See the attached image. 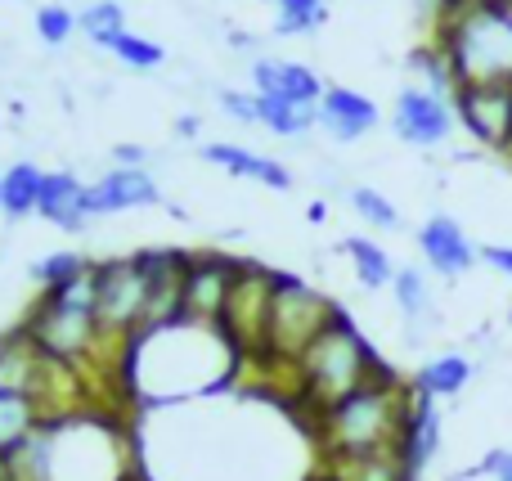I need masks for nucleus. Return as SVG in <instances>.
Segmentation results:
<instances>
[{"mask_svg":"<svg viewBox=\"0 0 512 481\" xmlns=\"http://www.w3.org/2000/svg\"><path fill=\"white\" fill-rule=\"evenodd\" d=\"M23 329L32 333V342L45 351L50 360L77 369H99V365H122L117 351H108L104 333H99V315H95V266L81 279L63 288H41L32 306L23 315Z\"/></svg>","mask_w":512,"mask_h":481,"instance_id":"7ed1b4c3","label":"nucleus"},{"mask_svg":"<svg viewBox=\"0 0 512 481\" xmlns=\"http://www.w3.org/2000/svg\"><path fill=\"white\" fill-rule=\"evenodd\" d=\"M36 216L50 221L54 230H63V234H81L95 221V216H90V185H81L77 171H45Z\"/></svg>","mask_w":512,"mask_h":481,"instance_id":"2eb2a0df","label":"nucleus"},{"mask_svg":"<svg viewBox=\"0 0 512 481\" xmlns=\"http://www.w3.org/2000/svg\"><path fill=\"white\" fill-rule=\"evenodd\" d=\"M108 54H113L117 63H126V68H135V72H158L162 63H167V50H162L158 41H149V36H140V32H122L113 45H108Z\"/></svg>","mask_w":512,"mask_h":481,"instance_id":"7c9ffc66","label":"nucleus"},{"mask_svg":"<svg viewBox=\"0 0 512 481\" xmlns=\"http://www.w3.org/2000/svg\"><path fill=\"white\" fill-rule=\"evenodd\" d=\"M77 23H81V36H86L90 45H99V50H108L122 32H131V27H126L122 0H90V5L77 14Z\"/></svg>","mask_w":512,"mask_h":481,"instance_id":"cd10ccee","label":"nucleus"},{"mask_svg":"<svg viewBox=\"0 0 512 481\" xmlns=\"http://www.w3.org/2000/svg\"><path fill=\"white\" fill-rule=\"evenodd\" d=\"M319 126L333 140H364L378 126V104L351 86H328L319 99Z\"/></svg>","mask_w":512,"mask_h":481,"instance_id":"6ab92c4d","label":"nucleus"},{"mask_svg":"<svg viewBox=\"0 0 512 481\" xmlns=\"http://www.w3.org/2000/svg\"><path fill=\"white\" fill-rule=\"evenodd\" d=\"M158 198V180L149 176V167H113L90 185V216L135 212V207H153Z\"/></svg>","mask_w":512,"mask_h":481,"instance_id":"dca6fc26","label":"nucleus"},{"mask_svg":"<svg viewBox=\"0 0 512 481\" xmlns=\"http://www.w3.org/2000/svg\"><path fill=\"white\" fill-rule=\"evenodd\" d=\"M72 32H81V23L68 5H41L36 9V36H41L45 45H68Z\"/></svg>","mask_w":512,"mask_h":481,"instance_id":"72a5a7b5","label":"nucleus"},{"mask_svg":"<svg viewBox=\"0 0 512 481\" xmlns=\"http://www.w3.org/2000/svg\"><path fill=\"white\" fill-rule=\"evenodd\" d=\"M216 104H221V113L230 117V122L261 126V104H256V95H243V90L225 86V90H216Z\"/></svg>","mask_w":512,"mask_h":481,"instance_id":"f704fd0d","label":"nucleus"},{"mask_svg":"<svg viewBox=\"0 0 512 481\" xmlns=\"http://www.w3.org/2000/svg\"><path fill=\"white\" fill-rule=\"evenodd\" d=\"M45 423V410L36 405V396H18V392H0V455L14 446H23L36 428Z\"/></svg>","mask_w":512,"mask_h":481,"instance_id":"a878e982","label":"nucleus"},{"mask_svg":"<svg viewBox=\"0 0 512 481\" xmlns=\"http://www.w3.org/2000/svg\"><path fill=\"white\" fill-rule=\"evenodd\" d=\"M113 153L122 167H144V158H149V149H140V144H117Z\"/></svg>","mask_w":512,"mask_h":481,"instance_id":"4c0bfd02","label":"nucleus"},{"mask_svg":"<svg viewBox=\"0 0 512 481\" xmlns=\"http://www.w3.org/2000/svg\"><path fill=\"white\" fill-rule=\"evenodd\" d=\"M149 297H153V275L144 252L135 257H108L95 261V315H99V333H104L108 351L126 360L131 338L144 329L149 320Z\"/></svg>","mask_w":512,"mask_h":481,"instance_id":"6e6552de","label":"nucleus"},{"mask_svg":"<svg viewBox=\"0 0 512 481\" xmlns=\"http://www.w3.org/2000/svg\"><path fill=\"white\" fill-rule=\"evenodd\" d=\"M382 369L387 365H382L378 351L369 347V338L337 311L333 324H328V329L301 351L297 365H292V396H301V401L319 414L324 405L342 401V396H351L355 387H364L369 378H378Z\"/></svg>","mask_w":512,"mask_h":481,"instance_id":"39448f33","label":"nucleus"},{"mask_svg":"<svg viewBox=\"0 0 512 481\" xmlns=\"http://www.w3.org/2000/svg\"><path fill=\"white\" fill-rule=\"evenodd\" d=\"M270 297H274V270L243 261L234 275L230 302L221 311L216 329L230 338V347L239 351V360H256L265 347V320H270Z\"/></svg>","mask_w":512,"mask_h":481,"instance_id":"1a4fd4ad","label":"nucleus"},{"mask_svg":"<svg viewBox=\"0 0 512 481\" xmlns=\"http://www.w3.org/2000/svg\"><path fill=\"white\" fill-rule=\"evenodd\" d=\"M90 266H95V261H86L81 252H63V248H59V252H50V257L36 261V266H32V279H36L41 288H63V284H72V279L86 275Z\"/></svg>","mask_w":512,"mask_h":481,"instance_id":"473e14b6","label":"nucleus"},{"mask_svg":"<svg viewBox=\"0 0 512 481\" xmlns=\"http://www.w3.org/2000/svg\"><path fill=\"white\" fill-rule=\"evenodd\" d=\"M198 126H203V122H198L194 113H185V117H180V122H176V135H180V140H194V135H198Z\"/></svg>","mask_w":512,"mask_h":481,"instance_id":"58836bf2","label":"nucleus"},{"mask_svg":"<svg viewBox=\"0 0 512 481\" xmlns=\"http://www.w3.org/2000/svg\"><path fill=\"white\" fill-rule=\"evenodd\" d=\"M342 252H346V261H351V275L360 279V288L378 293V288L396 284V261L387 257L382 243L364 239V234H351V239H342Z\"/></svg>","mask_w":512,"mask_h":481,"instance_id":"393cba45","label":"nucleus"},{"mask_svg":"<svg viewBox=\"0 0 512 481\" xmlns=\"http://www.w3.org/2000/svg\"><path fill=\"white\" fill-rule=\"evenodd\" d=\"M436 45L445 50L459 86H508L512 81V18L495 0H477L436 18Z\"/></svg>","mask_w":512,"mask_h":481,"instance_id":"423d86ee","label":"nucleus"},{"mask_svg":"<svg viewBox=\"0 0 512 481\" xmlns=\"http://www.w3.org/2000/svg\"><path fill=\"white\" fill-rule=\"evenodd\" d=\"M239 266H243L239 257H225V252H216V248L189 252V266H185V311H180V320L221 324V311H225V302H230V288H234Z\"/></svg>","mask_w":512,"mask_h":481,"instance_id":"9d476101","label":"nucleus"},{"mask_svg":"<svg viewBox=\"0 0 512 481\" xmlns=\"http://www.w3.org/2000/svg\"><path fill=\"white\" fill-rule=\"evenodd\" d=\"M45 481H135V450L122 423L99 410L45 419Z\"/></svg>","mask_w":512,"mask_h":481,"instance_id":"20e7f679","label":"nucleus"},{"mask_svg":"<svg viewBox=\"0 0 512 481\" xmlns=\"http://www.w3.org/2000/svg\"><path fill=\"white\" fill-rule=\"evenodd\" d=\"M418 387L400 383L391 369L355 387L351 396L315 414V455H360V450H400L414 414Z\"/></svg>","mask_w":512,"mask_h":481,"instance_id":"f03ea898","label":"nucleus"},{"mask_svg":"<svg viewBox=\"0 0 512 481\" xmlns=\"http://www.w3.org/2000/svg\"><path fill=\"white\" fill-rule=\"evenodd\" d=\"M319 481H418L400 450H360V455H315Z\"/></svg>","mask_w":512,"mask_h":481,"instance_id":"f3484780","label":"nucleus"},{"mask_svg":"<svg viewBox=\"0 0 512 481\" xmlns=\"http://www.w3.org/2000/svg\"><path fill=\"white\" fill-rule=\"evenodd\" d=\"M409 72H414V86H427L445 99H454V90H459V77H454L450 59H445V50L436 41L418 45V50L409 54Z\"/></svg>","mask_w":512,"mask_h":481,"instance_id":"c85d7f7f","label":"nucleus"},{"mask_svg":"<svg viewBox=\"0 0 512 481\" xmlns=\"http://www.w3.org/2000/svg\"><path fill=\"white\" fill-rule=\"evenodd\" d=\"M436 455H441V410H436L432 396L418 392L414 414H409V423H405V437H400V459H405L418 477L423 468H432Z\"/></svg>","mask_w":512,"mask_h":481,"instance_id":"4be33fe9","label":"nucleus"},{"mask_svg":"<svg viewBox=\"0 0 512 481\" xmlns=\"http://www.w3.org/2000/svg\"><path fill=\"white\" fill-rule=\"evenodd\" d=\"M468 383H472V360L463 356V351H445V356L427 360L414 374V387L423 396H432V401H450V396H459Z\"/></svg>","mask_w":512,"mask_h":481,"instance_id":"b1692460","label":"nucleus"},{"mask_svg":"<svg viewBox=\"0 0 512 481\" xmlns=\"http://www.w3.org/2000/svg\"><path fill=\"white\" fill-rule=\"evenodd\" d=\"M274 5H279V18H274L279 36H310L328 18L324 0H274Z\"/></svg>","mask_w":512,"mask_h":481,"instance_id":"2f4dec72","label":"nucleus"},{"mask_svg":"<svg viewBox=\"0 0 512 481\" xmlns=\"http://www.w3.org/2000/svg\"><path fill=\"white\" fill-rule=\"evenodd\" d=\"M41 185H45V171L36 162H9L0 171V212L9 221H23V216H36V203H41Z\"/></svg>","mask_w":512,"mask_h":481,"instance_id":"5701e85b","label":"nucleus"},{"mask_svg":"<svg viewBox=\"0 0 512 481\" xmlns=\"http://www.w3.org/2000/svg\"><path fill=\"white\" fill-rule=\"evenodd\" d=\"M45 365H50V356L36 347L23 324L0 333V392L36 396V387H41V378H45Z\"/></svg>","mask_w":512,"mask_h":481,"instance_id":"a211bd4d","label":"nucleus"},{"mask_svg":"<svg viewBox=\"0 0 512 481\" xmlns=\"http://www.w3.org/2000/svg\"><path fill=\"white\" fill-rule=\"evenodd\" d=\"M495 5H499V9H504V14H508V18H512V0H495Z\"/></svg>","mask_w":512,"mask_h":481,"instance_id":"ea45409f","label":"nucleus"},{"mask_svg":"<svg viewBox=\"0 0 512 481\" xmlns=\"http://www.w3.org/2000/svg\"><path fill=\"white\" fill-rule=\"evenodd\" d=\"M454 117L481 144V149L512 153V81L508 86H459L454 90Z\"/></svg>","mask_w":512,"mask_h":481,"instance_id":"9b49d317","label":"nucleus"},{"mask_svg":"<svg viewBox=\"0 0 512 481\" xmlns=\"http://www.w3.org/2000/svg\"><path fill=\"white\" fill-rule=\"evenodd\" d=\"M310 481H319V477H315V473H310Z\"/></svg>","mask_w":512,"mask_h":481,"instance_id":"a19ab883","label":"nucleus"},{"mask_svg":"<svg viewBox=\"0 0 512 481\" xmlns=\"http://www.w3.org/2000/svg\"><path fill=\"white\" fill-rule=\"evenodd\" d=\"M252 90L256 95H274V99H288L297 108H315L319 113V99H324V81H319L315 68L297 59H274V54H256L252 59Z\"/></svg>","mask_w":512,"mask_h":481,"instance_id":"4468645a","label":"nucleus"},{"mask_svg":"<svg viewBox=\"0 0 512 481\" xmlns=\"http://www.w3.org/2000/svg\"><path fill=\"white\" fill-rule=\"evenodd\" d=\"M337 306L319 293L315 284L297 275L274 270V297H270V320H265V347L256 356V365L279 369L292 383V365L301 360V351L333 324Z\"/></svg>","mask_w":512,"mask_h":481,"instance_id":"0eeeda50","label":"nucleus"},{"mask_svg":"<svg viewBox=\"0 0 512 481\" xmlns=\"http://www.w3.org/2000/svg\"><path fill=\"white\" fill-rule=\"evenodd\" d=\"M346 203H351V212L360 216L364 225H373V230H400V207L391 203L382 189H373V185H351Z\"/></svg>","mask_w":512,"mask_h":481,"instance_id":"c756f323","label":"nucleus"},{"mask_svg":"<svg viewBox=\"0 0 512 481\" xmlns=\"http://www.w3.org/2000/svg\"><path fill=\"white\" fill-rule=\"evenodd\" d=\"M414 243H418V252H423L427 270H432V275H441V279L468 275V270L481 261V248L468 239V230H463L454 216H445V212L427 216V221L418 225V239Z\"/></svg>","mask_w":512,"mask_h":481,"instance_id":"ddd939ff","label":"nucleus"},{"mask_svg":"<svg viewBox=\"0 0 512 481\" xmlns=\"http://www.w3.org/2000/svg\"><path fill=\"white\" fill-rule=\"evenodd\" d=\"M508 158H512V153H508Z\"/></svg>","mask_w":512,"mask_h":481,"instance_id":"79ce46f5","label":"nucleus"},{"mask_svg":"<svg viewBox=\"0 0 512 481\" xmlns=\"http://www.w3.org/2000/svg\"><path fill=\"white\" fill-rule=\"evenodd\" d=\"M256 104H261V126L274 135V140H301V135L319 122L315 108H297V104H288V99L256 95Z\"/></svg>","mask_w":512,"mask_h":481,"instance_id":"bb28decb","label":"nucleus"},{"mask_svg":"<svg viewBox=\"0 0 512 481\" xmlns=\"http://www.w3.org/2000/svg\"><path fill=\"white\" fill-rule=\"evenodd\" d=\"M391 126H396V135L405 144H414V149H441V144L454 135L459 117H454V99H445V95H436V90L409 81V86L396 95Z\"/></svg>","mask_w":512,"mask_h":481,"instance_id":"f8f14e48","label":"nucleus"},{"mask_svg":"<svg viewBox=\"0 0 512 481\" xmlns=\"http://www.w3.org/2000/svg\"><path fill=\"white\" fill-rule=\"evenodd\" d=\"M122 365L135 396L171 405V401H194V396L230 383L239 351L230 347V338L216 324L176 320L162 324V329L135 333Z\"/></svg>","mask_w":512,"mask_h":481,"instance_id":"f257e3e1","label":"nucleus"},{"mask_svg":"<svg viewBox=\"0 0 512 481\" xmlns=\"http://www.w3.org/2000/svg\"><path fill=\"white\" fill-rule=\"evenodd\" d=\"M203 158L212 162V167L230 171V176H243V180H256V185L265 189H292V171L283 167L279 158H265V153H252L243 149V144H203Z\"/></svg>","mask_w":512,"mask_h":481,"instance_id":"412c9836","label":"nucleus"},{"mask_svg":"<svg viewBox=\"0 0 512 481\" xmlns=\"http://www.w3.org/2000/svg\"><path fill=\"white\" fill-rule=\"evenodd\" d=\"M481 477H495V481H512V450H490L477 468Z\"/></svg>","mask_w":512,"mask_h":481,"instance_id":"e433bc0d","label":"nucleus"},{"mask_svg":"<svg viewBox=\"0 0 512 481\" xmlns=\"http://www.w3.org/2000/svg\"><path fill=\"white\" fill-rule=\"evenodd\" d=\"M391 297L400 306V320H405V338L409 347L427 338L436 329V293H432V279L423 275L418 266H400L396 270V284H391Z\"/></svg>","mask_w":512,"mask_h":481,"instance_id":"aec40b11","label":"nucleus"},{"mask_svg":"<svg viewBox=\"0 0 512 481\" xmlns=\"http://www.w3.org/2000/svg\"><path fill=\"white\" fill-rule=\"evenodd\" d=\"M481 261H486L495 275L512 279V243H486V248H481Z\"/></svg>","mask_w":512,"mask_h":481,"instance_id":"c9c22d12","label":"nucleus"}]
</instances>
